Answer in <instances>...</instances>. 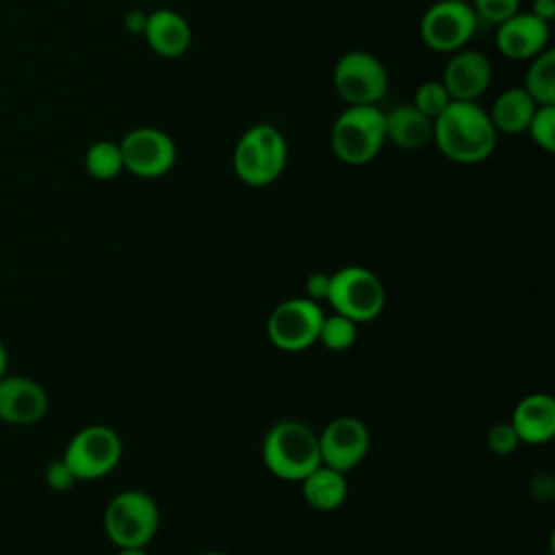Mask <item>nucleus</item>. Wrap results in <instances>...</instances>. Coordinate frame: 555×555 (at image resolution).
Here are the masks:
<instances>
[{
	"label": "nucleus",
	"instance_id": "nucleus-1",
	"mask_svg": "<svg viewBox=\"0 0 555 555\" xmlns=\"http://www.w3.org/2000/svg\"><path fill=\"white\" fill-rule=\"evenodd\" d=\"M499 132L479 102L451 100L434 119L431 141L444 158L457 165H477L492 156Z\"/></svg>",
	"mask_w": 555,
	"mask_h": 555
},
{
	"label": "nucleus",
	"instance_id": "nucleus-2",
	"mask_svg": "<svg viewBox=\"0 0 555 555\" xmlns=\"http://www.w3.org/2000/svg\"><path fill=\"white\" fill-rule=\"evenodd\" d=\"M288 143L280 128L260 121L243 130L232 150V169L236 178L254 189L273 184L286 169Z\"/></svg>",
	"mask_w": 555,
	"mask_h": 555
},
{
	"label": "nucleus",
	"instance_id": "nucleus-3",
	"mask_svg": "<svg viewBox=\"0 0 555 555\" xmlns=\"http://www.w3.org/2000/svg\"><path fill=\"white\" fill-rule=\"evenodd\" d=\"M386 145V117L379 104L345 106L330 128V147L345 165H366Z\"/></svg>",
	"mask_w": 555,
	"mask_h": 555
},
{
	"label": "nucleus",
	"instance_id": "nucleus-4",
	"mask_svg": "<svg viewBox=\"0 0 555 555\" xmlns=\"http://www.w3.org/2000/svg\"><path fill=\"white\" fill-rule=\"evenodd\" d=\"M262 462L275 477L301 481L321 464L319 436L299 421H280L262 440Z\"/></svg>",
	"mask_w": 555,
	"mask_h": 555
},
{
	"label": "nucleus",
	"instance_id": "nucleus-5",
	"mask_svg": "<svg viewBox=\"0 0 555 555\" xmlns=\"http://www.w3.org/2000/svg\"><path fill=\"white\" fill-rule=\"evenodd\" d=\"M160 512L143 490L117 492L104 509V531L117 548L145 546L158 531Z\"/></svg>",
	"mask_w": 555,
	"mask_h": 555
},
{
	"label": "nucleus",
	"instance_id": "nucleus-6",
	"mask_svg": "<svg viewBox=\"0 0 555 555\" xmlns=\"http://www.w3.org/2000/svg\"><path fill=\"white\" fill-rule=\"evenodd\" d=\"M325 301H330L334 312L345 314L356 323H366L384 310L386 291L371 269L349 264L330 275Z\"/></svg>",
	"mask_w": 555,
	"mask_h": 555
},
{
	"label": "nucleus",
	"instance_id": "nucleus-7",
	"mask_svg": "<svg viewBox=\"0 0 555 555\" xmlns=\"http://www.w3.org/2000/svg\"><path fill=\"white\" fill-rule=\"evenodd\" d=\"M332 82L347 106L379 104L388 93L386 65L366 50H349L334 65Z\"/></svg>",
	"mask_w": 555,
	"mask_h": 555
},
{
	"label": "nucleus",
	"instance_id": "nucleus-8",
	"mask_svg": "<svg viewBox=\"0 0 555 555\" xmlns=\"http://www.w3.org/2000/svg\"><path fill=\"white\" fill-rule=\"evenodd\" d=\"M479 28V20L470 2L460 0H436L423 13L418 33L423 43L442 54H453L468 46Z\"/></svg>",
	"mask_w": 555,
	"mask_h": 555
},
{
	"label": "nucleus",
	"instance_id": "nucleus-9",
	"mask_svg": "<svg viewBox=\"0 0 555 555\" xmlns=\"http://www.w3.org/2000/svg\"><path fill=\"white\" fill-rule=\"evenodd\" d=\"M63 460L76 481H93L108 475L121 460V438L108 425H87L72 436Z\"/></svg>",
	"mask_w": 555,
	"mask_h": 555
},
{
	"label": "nucleus",
	"instance_id": "nucleus-10",
	"mask_svg": "<svg viewBox=\"0 0 555 555\" xmlns=\"http://www.w3.org/2000/svg\"><path fill=\"white\" fill-rule=\"evenodd\" d=\"M124 171L154 180L169 173L178 158L176 141L169 132L154 126H139L124 134L119 141Z\"/></svg>",
	"mask_w": 555,
	"mask_h": 555
},
{
	"label": "nucleus",
	"instance_id": "nucleus-11",
	"mask_svg": "<svg viewBox=\"0 0 555 555\" xmlns=\"http://www.w3.org/2000/svg\"><path fill=\"white\" fill-rule=\"evenodd\" d=\"M323 310L308 297H295L278 304L267 319V336L282 351L308 349L319 338Z\"/></svg>",
	"mask_w": 555,
	"mask_h": 555
},
{
	"label": "nucleus",
	"instance_id": "nucleus-12",
	"mask_svg": "<svg viewBox=\"0 0 555 555\" xmlns=\"http://www.w3.org/2000/svg\"><path fill=\"white\" fill-rule=\"evenodd\" d=\"M371 447L369 427L356 416H338L319 436L321 464L347 473L358 466Z\"/></svg>",
	"mask_w": 555,
	"mask_h": 555
},
{
	"label": "nucleus",
	"instance_id": "nucleus-13",
	"mask_svg": "<svg viewBox=\"0 0 555 555\" xmlns=\"http://www.w3.org/2000/svg\"><path fill=\"white\" fill-rule=\"evenodd\" d=\"M440 82L451 100L477 102L492 85V63L481 50L462 48L449 56Z\"/></svg>",
	"mask_w": 555,
	"mask_h": 555
},
{
	"label": "nucleus",
	"instance_id": "nucleus-14",
	"mask_svg": "<svg viewBox=\"0 0 555 555\" xmlns=\"http://www.w3.org/2000/svg\"><path fill=\"white\" fill-rule=\"evenodd\" d=\"M48 412L46 388L24 375L0 377V421L15 427L39 423Z\"/></svg>",
	"mask_w": 555,
	"mask_h": 555
},
{
	"label": "nucleus",
	"instance_id": "nucleus-15",
	"mask_svg": "<svg viewBox=\"0 0 555 555\" xmlns=\"http://www.w3.org/2000/svg\"><path fill=\"white\" fill-rule=\"evenodd\" d=\"M551 26L529 11H518L496 26L494 46L509 61H531L548 48Z\"/></svg>",
	"mask_w": 555,
	"mask_h": 555
},
{
	"label": "nucleus",
	"instance_id": "nucleus-16",
	"mask_svg": "<svg viewBox=\"0 0 555 555\" xmlns=\"http://www.w3.org/2000/svg\"><path fill=\"white\" fill-rule=\"evenodd\" d=\"M143 37L154 54L163 59H180L191 48L193 30L182 13L160 7L147 13Z\"/></svg>",
	"mask_w": 555,
	"mask_h": 555
},
{
	"label": "nucleus",
	"instance_id": "nucleus-17",
	"mask_svg": "<svg viewBox=\"0 0 555 555\" xmlns=\"http://www.w3.org/2000/svg\"><path fill=\"white\" fill-rule=\"evenodd\" d=\"M518 440L525 444H544L555 434V399L546 392L522 397L509 418Z\"/></svg>",
	"mask_w": 555,
	"mask_h": 555
},
{
	"label": "nucleus",
	"instance_id": "nucleus-18",
	"mask_svg": "<svg viewBox=\"0 0 555 555\" xmlns=\"http://www.w3.org/2000/svg\"><path fill=\"white\" fill-rule=\"evenodd\" d=\"M386 143L401 150H421L431 141L434 119L423 115L412 102H403L384 111Z\"/></svg>",
	"mask_w": 555,
	"mask_h": 555
},
{
	"label": "nucleus",
	"instance_id": "nucleus-19",
	"mask_svg": "<svg viewBox=\"0 0 555 555\" xmlns=\"http://www.w3.org/2000/svg\"><path fill=\"white\" fill-rule=\"evenodd\" d=\"M538 106L522 87H507L494 98L488 115L499 134H520L527 130Z\"/></svg>",
	"mask_w": 555,
	"mask_h": 555
},
{
	"label": "nucleus",
	"instance_id": "nucleus-20",
	"mask_svg": "<svg viewBox=\"0 0 555 555\" xmlns=\"http://www.w3.org/2000/svg\"><path fill=\"white\" fill-rule=\"evenodd\" d=\"M301 492L308 505H312L314 509L332 512L340 507L343 501L347 499L345 473L319 464L310 475L301 479Z\"/></svg>",
	"mask_w": 555,
	"mask_h": 555
},
{
	"label": "nucleus",
	"instance_id": "nucleus-21",
	"mask_svg": "<svg viewBox=\"0 0 555 555\" xmlns=\"http://www.w3.org/2000/svg\"><path fill=\"white\" fill-rule=\"evenodd\" d=\"M522 89L535 104H555V50L546 48L529 61Z\"/></svg>",
	"mask_w": 555,
	"mask_h": 555
},
{
	"label": "nucleus",
	"instance_id": "nucleus-22",
	"mask_svg": "<svg viewBox=\"0 0 555 555\" xmlns=\"http://www.w3.org/2000/svg\"><path fill=\"white\" fill-rule=\"evenodd\" d=\"M85 169L95 180H102V182L115 180L124 171L119 143L108 139H100L91 143L85 152Z\"/></svg>",
	"mask_w": 555,
	"mask_h": 555
},
{
	"label": "nucleus",
	"instance_id": "nucleus-23",
	"mask_svg": "<svg viewBox=\"0 0 555 555\" xmlns=\"http://www.w3.org/2000/svg\"><path fill=\"white\" fill-rule=\"evenodd\" d=\"M356 336H358V327H356V321L347 319L345 314H330V317H323L321 321V330H319V343L325 347V349H332V351H345L349 349L353 343H356Z\"/></svg>",
	"mask_w": 555,
	"mask_h": 555
},
{
	"label": "nucleus",
	"instance_id": "nucleus-24",
	"mask_svg": "<svg viewBox=\"0 0 555 555\" xmlns=\"http://www.w3.org/2000/svg\"><path fill=\"white\" fill-rule=\"evenodd\" d=\"M449 102H451V95L447 93L440 80H423L412 95V104L429 119H436L449 106Z\"/></svg>",
	"mask_w": 555,
	"mask_h": 555
},
{
	"label": "nucleus",
	"instance_id": "nucleus-25",
	"mask_svg": "<svg viewBox=\"0 0 555 555\" xmlns=\"http://www.w3.org/2000/svg\"><path fill=\"white\" fill-rule=\"evenodd\" d=\"M525 132L533 145L551 154L555 150V104H540Z\"/></svg>",
	"mask_w": 555,
	"mask_h": 555
},
{
	"label": "nucleus",
	"instance_id": "nucleus-26",
	"mask_svg": "<svg viewBox=\"0 0 555 555\" xmlns=\"http://www.w3.org/2000/svg\"><path fill=\"white\" fill-rule=\"evenodd\" d=\"M470 7L479 20V24L499 26L507 17L520 11V0H470Z\"/></svg>",
	"mask_w": 555,
	"mask_h": 555
},
{
	"label": "nucleus",
	"instance_id": "nucleus-27",
	"mask_svg": "<svg viewBox=\"0 0 555 555\" xmlns=\"http://www.w3.org/2000/svg\"><path fill=\"white\" fill-rule=\"evenodd\" d=\"M486 442L490 447L492 453L496 455H509L516 451V447L520 444L518 440V434L514 431L512 423H494L490 429H488V436H486Z\"/></svg>",
	"mask_w": 555,
	"mask_h": 555
},
{
	"label": "nucleus",
	"instance_id": "nucleus-28",
	"mask_svg": "<svg viewBox=\"0 0 555 555\" xmlns=\"http://www.w3.org/2000/svg\"><path fill=\"white\" fill-rule=\"evenodd\" d=\"M43 481L50 490L54 492H65L76 483V477L72 473V468L67 466V462L63 457H56L52 462L46 464L43 468Z\"/></svg>",
	"mask_w": 555,
	"mask_h": 555
},
{
	"label": "nucleus",
	"instance_id": "nucleus-29",
	"mask_svg": "<svg viewBox=\"0 0 555 555\" xmlns=\"http://www.w3.org/2000/svg\"><path fill=\"white\" fill-rule=\"evenodd\" d=\"M327 291H330V273L317 271V273L308 275V280H306L308 299H312V301L319 304L321 299H327Z\"/></svg>",
	"mask_w": 555,
	"mask_h": 555
},
{
	"label": "nucleus",
	"instance_id": "nucleus-30",
	"mask_svg": "<svg viewBox=\"0 0 555 555\" xmlns=\"http://www.w3.org/2000/svg\"><path fill=\"white\" fill-rule=\"evenodd\" d=\"M145 24H147V13H145V11H141V9H130V11H126V15H124V28H126V33H130V35H143Z\"/></svg>",
	"mask_w": 555,
	"mask_h": 555
},
{
	"label": "nucleus",
	"instance_id": "nucleus-31",
	"mask_svg": "<svg viewBox=\"0 0 555 555\" xmlns=\"http://www.w3.org/2000/svg\"><path fill=\"white\" fill-rule=\"evenodd\" d=\"M529 13H533L535 17H540L542 22H553L555 17V0H533Z\"/></svg>",
	"mask_w": 555,
	"mask_h": 555
},
{
	"label": "nucleus",
	"instance_id": "nucleus-32",
	"mask_svg": "<svg viewBox=\"0 0 555 555\" xmlns=\"http://www.w3.org/2000/svg\"><path fill=\"white\" fill-rule=\"evenodd\" d=\"M7 369H9V353H7L4 343L0 340V377L7 373Z\"/></svg>",
	"mask_w": 555,
	"mask_h": 555
},
{
	"label": "nucleus",
	"instance_id": "nucleus-33",
	"mask_svg": "<svg viewBox=\"0 0 555 555\" xmlns=\"http://www.w3.org/2000/svg\"><path fill=\"white\" fill-rule=\"evenodd\" d=\"M117 555H147V551L143 546H126V548H119Z\"/></svg>",
	"mask_w": 555,
	"mask_h": 555
},
{
	"label": "nucleus",
	"instance_id": "nucleus-34",
	"mask_svg": "<svg viewBox=\"0 0 555 555\" xmlns=\"http://www.w3.org/2000/svg\"><path fill=\"white\" fill-rule=\"evenodd\" d=\"M199 555H225V553H219V551H208V553H199Z\"/></svg>",
	"mask_w": 555,
	"mask_h": 555
},
{
	"label": "nucleus",
	"instance_id": "nucleus-35",
	"mask_svg": "<svg viewBox=\"0 0 555 555\" xmlns=\"http://www.w3.org/2000/svg\"><path fill=\"white\" fill-rule=\"evenodd\" d=\"M460 2H470V0H460Z\"/></svg>",
	"mask_w": 555,
	"mask_h": 555
}]
</instances>
